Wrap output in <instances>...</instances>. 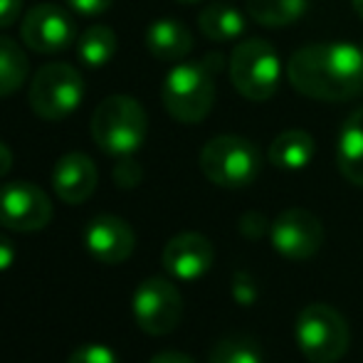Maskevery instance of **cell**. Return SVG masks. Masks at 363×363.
Here are the masks:
<instances>
[{"instance_id":"1","label":"cell","mask_w":363,"mask_h":363,"mask_svg":"<svg viewBox=\"0 0 363 363\" xmlns=\"http://www.w3.org/2000/svg\"><path fill=\"white\" fill-rule=\"evenodd\" d=\"M289 84L316 101H349L363 91V50L351 43H314L287 62Z\"/></svg>"},{"instance_id":"30","label":"cell","mask_w":363,"mask_h":363,"mask_svg":"<svg viewBox=\"0 0 363 363\" xmlns=\"http://www.w3.org/2000/svg\"><path fill=\"white\" fill-rule=\"evenodd\" d=\"M148 363H196V361L191 356L181 354V351H161V354H156Z\"/></svg>"},{"instance_id":"34","label":"cell","mask_w":363,"mask_h":363,"mask_svg":"<svg viewBox=\"0 0 363 363\" xmlns=\"http://www.w3.org/2000/svg\"><path fill=\"white\" fill-rule=\"evenodd\" d=\"M361 50H363V43H361Z\"/></svg>"},{"instance_id":"19","label":"cell","mask_w":363,"mask_h":363,"mask_svg":"<svg viewBox=\"0 0 363 363\" xmlns=\"http://www.w3.org/2000/svg\"><path fill=\"white\" fill-rule=\"evenodd\" d=\"M245 5L262 28H287L306 13V0H247Z\"/></svg>"},{"instance_id":"7","label":"cell","mask_w":363,"mask_h":363,"mask_svg":"<svg viewBox=\"0 0 363 363\" xmlns=\"http://www.w3.org/2000/svg\"><path fill=\"white\" fill-rule=\"evenodd\" d=\"M279 57L267 40L250 38L233 50L230 79L245 99L267 101L279 86Z\"/></svg>"},{"instance_id":"17","label":"cell","mask_w":363,"mask_h":363,"mask_svg":"<svg viewBox=\"0 0 363 363\" xmlns=\"http://www.w3.org/2000/svg\"><path fill=\"white\" fill-rule=\"evenodd\" d=\"M316 144L311 139V134L301 129H289L282 131L272 139V144L267 148V158L274 168L282 171H301L304 166H309L314 158Z\"/></svg>"},{"instance_id":"25","label":"cell","mask_w":363,"mask_h":363,"mask_svg":"<svg viewBox=\"0 0 363 363\" xmlns=\"http://www.w3.org/2000/svg\"><path fill=\"white\" fill-rule=\"evenodd\" d=\"M141 178H144V173H141V166L134 161V158H131V156L119 158V163H116V168H114L116 186L134 188V186H139V183H141Z\"/></svg>"},{"instance_id":"9","label":"cell","mask_w":363,"mask_h":363,"mask_svg":"<svg viewBox=\"0 0 363 363\" xmlns=\"http://www.w3.org/2000/svg\"><path fill=\"white\" fill-rule=\"evenodd\" d=\"M52 220V201L40 186L13 181L0 186V225L15 233H38Z\"/></svg>"},{"instance_id":"4","label":"cell","mask_w":363,"mask_h":363,"mask_svg":"<svg viewBox=\"0 0 363 363\" xmlns=\"http://www.w3.org/2000/svg\"><path fill=\"white\" fill-rule=\"evenodd\" d=\"M294 339L306 361L336 363L349 351V321L334 306L314 301V304L304 306L296 316Z\"/></svg>"},{"instance_id":"32","label":"cell","mask_w":363,"mask_h":363,"mask_svg":"<svg viewBox=\"0 0 363 363\" xmlns=\"http://www.w3.org/2000/svg\"><path fill=\"white\" fill-rule=\"evenodd\" d=\"M351 5H354L356 15H359V18H363V0H351Z\"/></svg>"},{"instance_id":"12","label":"cell","mask_w":363,"mask_h":363,"mask_svg":"<svg viewBox=\"0 0 363 363\" xmlns=\"http://www.w3.org/2000/svg\"><path fill=\"white\" fill-rule=\"evenodd\" d=\"M163 269L181 282H196L211 272L216 262V247L201 233H181L171 238L161 255Z\"/></svg>"},{"instance_id":"10","label":"cell","mask_w":363,"mask_h":363,"mask_svg":"<svg viewBox=\"0 0 363 363\" xmlns=\"http://www.w3.org/2000/svg\"><path fill=\"white\" fill-rule=\"evenodd\" d=\"M272 247L287 259H309L324 245V223L306 208H287L269 228Z\"/></svg>"},{"instance_id":"29","label":"cell","mask_w":363,"mask_h":363,"mask_svg":"<svg viewBox=\"0 0 363 363\" xmlns=\"http://www.w3.org/2000/svg\"><path fill=\"white\" fill-rule=\"evenodd\" d=\"M15 257H18V252H15V245L10 242V238L0 235V272H8V269L13 267Z\"/></svg>"},{"instance_id":"3","label":"cell","mask_w":363,"mask_h":363,"mask_svg":"<svg viewBox=\"0 0 363 363\" xmlns=\"http://www.w3.org/2000/svg\"><path fill=\"white\" fill-rule=\"evenodd\" d=\"M89 131L94 144L109 156H134L146 141V111L134 96H106L104 101H99V106L91 114Z\"/></svg>"},{"instance_id":"15","label":"cell","mask_w":363,"mask_h":363,"mask_svg":"<svg viewBox=\"0 0 363 363\" xmlns=\"http://www.w3.org/2000/svg\"><path fill=\"white\" fill-rule=\"evenodd\" d=\"M146 50L161 62H181L193 50V35L181 20H153L146 30Z\"/></svg>"},{"instance_id":"6","label":"cell","mask_w":363,"mask_h":363,"mask_svg":"<svg viewBox=\"0 0 363 363\" xmlns=\"http://www.w3.org/2000/svg\"><path fill=\"white\" fill-rule=\"evenodd\" d=\"M84 99V82L72 65H45L30 82V109L45 121H62L79 109Z\"/></svg>"},{"instance_id":"24","label":"cell","mask_w":363,"mask_h":363,"mask_svg":"<svg viewBox=\"0 0 363 363\" xmlns=\"http://www.w3.org/2000/svg\"><path fill=\"white\" fill-rule=\"evenodd\" d=\"M233 296H235V301L242 306H250L257 301L259 291H257V284H255L252 274L245 272V269H238V272L233 274Z\"/></svg>"},{"instance_id":"11","label":"cell","mask_w":363,"mask_h":363,"mask_svg":"<svg viewBox=\"0 0 363 363\" xmlns=\"http://www.w3.org/2000/svg\"><path fill=\"white\" fill-rule=\"evenodd\" d=\"M20 35L30 50L55 55L72 48L77 40V28L67 10L55 3H40L28 10L23 25H20Z\"/></svg>"},{"instance_id":"33","label":"cell","mask_w":363,"mask_h":363,"mask_svg":"<svg viewBox=\"0 0 363 363\" xmlns=\"http://www.w3.org/2000/svg\"><path fill=\"white\" fill-rule=\"evenodd\" d=\"M178 3H183V5H193V3H201V0H178Z\"/></svg>"},{"instance_id":"27","label":"cell","mask_w":363,"mask_h":363,"mask_svg":"<svg viewBox=\"0 0 363 363\" xmlns=\"http://www.w3.org/2000/svg\"><path fill=\"white\" fill-rule=\"evenodd\" d=\"M69 8L77 10L79 15H86V18H91V15H101L106 13V10L111 8V3L114 0H67Z\"/></svg>"},{"instance_id":"22","label":"cell","mask_w":363,"mask_h":363,"mask_svg":"<svg viewBox=\"0 0 363 363\" xmlns=\"http://www.w3.org/2000/svg\"><path fill=\"white\" fill-rule=\"evenodd\" d=\"M208 363H264V356L250 336H225L213 346Z\"/></svg>"},{"instance_id":"31","label":"cell","mask_w":363,"mask_h":363,"mask_svg":"<svg viewBox=\"0 0 363 363\" xmlns=\"http://www.w3.org/2000/svg\"><path fill=\"white\" fill-rule=\"evenodd\" d=\"M10 168H13V153H10V148L0 141V178L8 176Z\"/></svg>"},{"instance_id":"21","label":"cell","mask_w":363,"mask_h":363,"mask_svg":"<svg viewBox=\"0 0 363 363\" xmlns=\"http://www.w3.org/2000/svg\"><path fill=\"white\" fill-rule=\"evenodd\" d=\"M77 55L86 67H104L116 55V33L106 25H91L77 40Z\"/></svg>"},{"instance_id":"8","label":"cell","mask_w":363,"mask_h":363,"mask_svg":"<svg viewBox=\"0 0 363 363\" xmlns=\"http://www.w3.org/2000/svg\"><path fill=\"white\" fill-rule=\"evenodd\" d=\"M131 311L139 329L148 336H166L183 319V296L176 284L163 277H148L131 299Z\"/></svg>"},{"instance_id":"28","label":"cell","mask_w":363,"mask_h":363,"mask_svg":"<svg viewBox=\"0 0 363 363\" xmlns=\"http://www.w3.org/2000/svg\"><path fill=\"white\" fill-rule=\"evenodd\" d=\"M20 13H23V0H0V28L15 25Z\"/></svg>"},{"instance_id":"18","label":"cell","mask_w":363,"mask_h":363,"mask_svg":"<svg viewBox=\"0 0 363 363\" xmlns=\"http://www.w3.org/2000/svg\"><path fill=\"white\" fill-rule=\"evenodd\" d=\"M245 15L233 3H208L198 15V28L213 43H233L245 33Z\"/></svg>"},{"instance_id":"20","label":"cell","mask_w":363,"mask_h":363,"mask_svg":"<svg viewBox=\"0 0 363 363\" xmlns=\"http://www.w3.org/2000/svg\"><path fill=\"white\" fill-rule=\"evenodd\" d=\"M30 62L15 40L0 35V96H10L28 82Z\"/></svg>"},{"instance_id":"5","label":"cell","mask_w":363,"mask_h":363,"mask_svg":"<svg viewBox=\"0 0 363 363\" xmlns=\"http://www.w3.org/2000/svg\"><path fill=\"white\" fill-rule=\"evenodd\" d=\"M201 171L216 186L238 191L257 181L262 171V153L245 136L223 134L203 146Z\"/></svg>"},{"instance_id":"23","label":"cell","mask_w":363,"mask_h":363,"mask_svg":"<svg viewBox=\"0 0 363 363\" xmlns=\"http://www.w3.org/2000/svg\"><path fill=\"white\" fill-rule=\"evenodd\" d=\"M67 363H119V356L104 344H82L69 354Z\"/></svg>"},{"instance_id":"14","label":"cell","mask_w":363,"mask_h":363,"mask_svg":"<svg viewBox=\"0 0 363 363\" xmlns=\"http://www.w3.org/2000/svg\"><path fill=\"white\" fill-rule=\"evenodd\" d=\"M96 181H99V173H96L94 161L79 151L65 153L52 168L55 193L60 201L69 203V206L89 201V196L96 191Z\"/></svg>"},{"instance_id":"2","label":"cell","mask_w":363,"mask_h":363,"mask_svg":"<svg viewBox=\"0 0 363 363\" xmlns=\"http://www.w3.org/2000/svg\"><path fill=\"white\" fill-rule=\"evenodd\" d=\"M220 55H206L198 62H181L166 74L161 99L166 111L181 124H201L216 101V72Z\"/></svg>"},{"instance_id":"16","label":"cell","mask_w":363,"mask_h":363,"mask_svg":"<svg viewBox=\"0 0 363 363\" xmlns=\"http://www.w3.org/2000/svg\"><path fill=\"white\" fill-rule=\"evenodd\" d=\"M336 163L341 176L363 188V106L346 116L336 141Z\"/></svg>"},{"instance_id":"26","label":"cell","mask_w":363,"mask_h":363,"mask_svg":"<svg viewBox=\"0 0 363 363\" xmlns=\"http://www.w3.org/2000/svg\"><path fill=\"white\" fill-rule=\"evenodd\" d=\"M238 228H240V235H245L247 240H259V238H264V235L269 233V228H272V225L267 223V218H264L262 213L250 211V213H245V216L240 218Z\"/></svg>"},{"instance_id":"13","label":"cell","mask_w":363,"mask_h":363,"mask_svg":"<svg viewBox=\"0 0 363 363\" xmlns=\"http://www.w3.org/2000/svg\"><path fill=\"white\" fill-rule=\"evenodd\" d=\"M84 247L99 262L121 264L134 255V228L116 216H96L84 228Z\"/></svg>"}]
</instances>
